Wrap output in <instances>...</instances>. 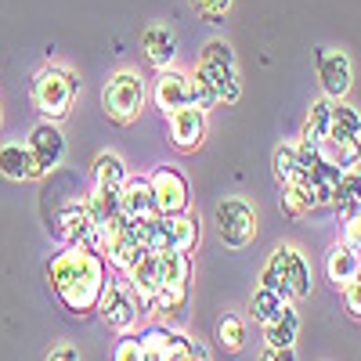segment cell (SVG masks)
I'll return each mask as SVG.
<instances>
[{"mask_svg": "<svg viewBox=\"0 0 361 361\" xmlns=\"http://www.w3.org/2000/svg\"><path fill=\"white\" fill-rule=\"evenodd\" d=\"M192 8L206 18V22H221L231 8V0H192Z\"/></svg>", "mask_w": 361, "mask_h": 361, "instance_id": "836d02e7", "label": "cell"}, {"mask_svg": "<svg viewBox=\"0 0 361 361\" xmlns=\"http://www.w3.org/2000/svg\"><path fill=\"white\" fill-rule=\"evenodd\" d=\"M152 102H156V109L163 116H170L180 105H192V76L173 69V66L159 69L156 80H152Z\"/></svg>", "mask_w": 361, "mask_h": 361, "instance_id": "8fae6325", "label": "cell"}, {"mask_svg": "<svg viewBox=\"0 0 361 361\" xmlns=\"http://www.w3.org/2000/svg\"><path fill=\"white\" fill-rule=\"evenodd\" d=\"M282 209L289 217H304V214H311V195H307V188H304V180H296V177H289V180H282Z\"/></svg>", "mask_w": 361, "mask_h": 361, "instance_id": "4316f807", "label": "cell"}, {"mask_svg": "<svg viewBox=\"0 0 361 361\" xmlns=\"http://www.w3.org/2000/svg\"><path fill=\"white\" fill-rule=\"evenodd\" d=\"M47 282L54 296L62 300V307L69 314H90L98 307V300L109 282V264L102 250L87 243H69L47 267Z\"/></svg>", "mask_w": 361, "mask_h": 361, "instance_id": "6da1fadb", "label": "cell"}, {"mask_svg": "<svg viewBox=\"0 0 361 361\" xmlns=\"http://www.w3.org/2000/svg\"><path fill=\"white\" fill-rule=\"evenodd\" d=\"M94 311L102 314V322L109 329H116V333H130V329L137 325L141 304H137V296H134V289H130L127 279H109Z\"/></svg>", "mask_w": 361, "mask_h": 361, "instance_id": "5b68a950", "label": "cell"}, {"mask_svg": "<svg viewBox=\"0 0 361 361\" xmlns=\"http://www.w3.org/2000/svg\"><path fill=\"white\" fill-rule=\"evenodd\" d=\"M25 148H29V156H33V163H37V173H51L66 159V134L58 130L54 119H44V123H37L33 130H29Z\"/></svg>", "mask_w": 361, "mask_h": 361, "instance_id": "ba28073f", "label": "cell"}, {"mask_svg": "<svg viewBox=\"0 0 361 361\" xmlns=\"http://www.w3.org/2000/svg\"><path fill=\"white\" fill-rule=\"evenodd\" d=\"M141 51H145V58L156 69L173 66V58H177V37H173V29L170 25H148L145 33H141Z\"/></svg>", "mask_w": 361, "mask_h": 361, "instance_id": "2e32d148", "label": "cell"}, {"mask_svg": "<svg viewBox=\"0 0 361 361\" xmlns=\"http://www.w3.org/2000/svg\"><path fill=\"white\" fill-rule=\"evenodd\" d=\"M145 76L137 69H119L109 76L105 90H102V109L105 116L112 119V123H134V119L141 116L145 109Z\"/></svg>", "mask_w": 361, "mask_h": 361, "instance_id": "277c9868", "label": "cell"}, {"mask_svg": "<svg viewBox=\"0 0 361 361\" xmlns=\"http://www.w3.org/2000/svg\"><path fill=\"white\" fill-rule=\"evenodd\" d=\"M123 279L130 282L134 296H137V304L141 311H152V300H156V289H159V275H156V253L152 250H145L137 257V264H130L123 271Z\"/></svg>", "mask_w": 361, "mask_h": 361, "instance_id": "9a60e30c", "label": "cell"}, {"mask_svg": "<svg viewBox=\"0 0 361 361\" xmlns=\"http://www.w3.org/2000/svg\"><path fill=\"white\" fill-rule=\"evenodd\" d=\"M217 231L228 250H246L257 235V214L246 199H224L217 206Z\"/></svg>", "mask_w": 361, "mask_h": 361, "instance_id": "8992f818", "label": "cell"}, {"mask_svg": "<svg viewBox=\"0 0 361 361\" xmlns=\"http://www.w3.org/2000/svg\"><path fill=\"white\" fill-rule=\"evenodd\" d=\"M127 166L123 159H119L116 152H102L94 159V188H123V180H127Z\"/></svg>", "mask_w": 361, "mask_h": 361, "instance_id": "d4e9b609", "label": "cell"}, {"mask_svg": "<svg viewBox=\"0 0 361 361\" xmlns=\"http://www.w3.org/2000/svg\"><path fill=\"white\" fill-rule=\"evenodd\" d=\"M156 275H159V286L188 282L192 279V253H185V250H159L156 253Z\"/></svg>", "mask_w": 361, "mask_h": 361, "instance_id": "7402d4cb", "label": "cell"}, {"mask_svg": "<svg viewBox=\"0 0 361 361\" xmlns=\"http://www.w3.org/2000/svg\"><path fill=\"white\" fill-rule=\"evenodd\" d=\"M325 279L333 282L336 289H343L347 282L357 279V253L343 243H336L333 250L325 253Z\"/></svg>", "mask_w": 361, "mask_h": 361, "instance_id": "d6986e66", "label": "cell"}, {"mask_svg": "<svg viewBox=\"0 0 361 361\" xmlns=\"http://www.w3.org/2000/svg\"><path fill=\"white\" fill-rule=\"evenodd\" d=\"M163 354H166V361H206L202 347L195 340H188L185 333H177V329H166Z\"/></svg>", "mask_w": 361, "mask_h": 361, "instance_id": "484cf974", "label": "cell"}, {"mask_svg": "<svg viewBox=\"0 0 361 361\" xmlns=\"http://www.w3.org/2000/svg\"><path fill=\"white\" fill-rule=\"evenodd\" d=\"M260 361H296V354H293V347H267L264 354H260Z\"/></svg>", "mask_w": 361, "mask_h": 361, "instance_id": "8d00e7d4", "label": "cell"}, {"mask_svg": "<svg viewBox=\"0 0 361 361\" xmlns=\"http://www.w3.org/2000/svg\"><path fill=\"white\" fill-rule=\"evenodd\" d=\"M333 206L340 209V217L354 214V209L361 206V170H357V166H350V170L340 173V185H336V199H333Z\"/></svg>", "mask_w": 361, "mask_h": 361, "instance_id": "cb8c5ba5", "label": "cell"}, {"mask_svg": "<svg viewBox=\"0 0 361 361\" xmlns=\"http://www.w3.org/2000/svg\"><path fill=\"white\" fill-rule=\"evenodd\" d=\"M347 137H361V116L350 105H343V98H333L325 141H347Z\"/></svg>", "mask_w": 361, "mask_h": 361, "instance_id": "44dd1931", "label": "cell"}, {"mask_svg": "<svg viewBox=\"0 0 361 361\" xmlns=\"http://www.w3.org/2000/svg\"><path fill=\"white\" fill-rule=\"evenodd\" d=\"M275 177H279V185L289 177H296V145H279L275 148Z\"/></svg>", "mask_w": 361, "mask_h": 361, "instance_id": "1f68e13d", "label": "cell"}, {"mask_svg": "<svg viewBox=\"0 0 361 361\" xmlns=\"http://www.w3.org/2000/svg\"><path fill=\"white\" fill-rule=\"evenodd\" d=\"M282 304L286 300L275 293V289H267V286H257V293H253V300H250V311H253V318L257 322H271L279 311H282Z\"/></svg>", "mask_w": 361, "mask_h": 361, "instance_id": "f546056e", "label": "cell"}, {"mask_svg": "<svg viewBox=\"0 0 361 361\" xmlns=\"http://www.w3.org/2000/svg\"><path fill=\"white\" fill-rule=\"evenodd\" d=\"M112 361H141V336H130L123 333V340L116 343V354Z\"/></svg>", "mask_w": 361, "mask_h": 361, "instance_id": "e575fe53", "label": "cell"}, {"mask_svg": "<svg viewBox=\"0 0 361 361\" xmlns=\"http://www.w3.org/2000/svg\"><path fill=\"white\" fill-rule=\"evenodd\" d=\"M119 202H123L127 217H141V221L159 217V206H156V195H152V180L141 177V173H130L123 180V188H119Z\"/></svg>", "mask_w": 361, "mask_h": 361, "instance_id": "4fadbf2b", "label": "cell"}, {"mask_svg": "<svg viewBox=\"0 0 361 361\" xmlns=\"http://www.w3.org/2000/svg\"><path fill=\"white\" fill-rule=\"evenodd\" d=\"M314 66H318V80H322V90L325 98H343L350 90V58L336 47H318L314 51Z\"/></svg>", "mask_w": 361, "mask_h": 361, "instance_id": "30bf717a", "label": "cell"}, {"mask_svg": "<svg viewBox=\"0 0 361 361\" xmlns=\"http://www.w3.org/2000/svg\"><path fill=\"white\" fill-rule=\"evenodd\" d=\"M163 343H166V329L163 325L145 329V333H141V361H166Z\"/></svg>", "mask_w": 361, "mask_h": 361, "instance_id": "4dcf8cb0", "label": "cell"}, {"mask_svg": "<svg viewBox=\"0 0 361 361\" xmlns=\"http://www.w3.org/2000/svg\"><path fill=\"white\" fill-rule=\"evenodd\" d=\"M260 286L275 289L282 300H304L311 293V267L304 260V253L293 250V246H279L275 253L267 257L264 264V275H260Z\"/></svg>", "mask_w": 361, "mask_h": 361, "instance_id": "7a4b0ae2", "label": "cell"}, {"mask_svg": "<svg viewBox=\"0 0 361 361\" xmlns=\"http://www.w3.org/2000/svg\"><path fill=\"white\" fill-rule=\"evenodd\" d=\"M199 243V221L192 214H159L152 217V235H148V250H185L192 253Z\"/></svg>", "mask_w": 361, "mask_h": 361, "instance_id": "52a82bcc", "label": "cell"}, {"mask_svg": "<svg viewBox=\"0 0 361 361\" xmlns=\"http://www.w3.org/2000/svg\"><path fill=\"white\" fill-rule=\"evenodd\" d=\"M47 361H80V354H76L73 347H58V350H51Z\"/></svg>", "mask_w": 361, "mask_h": 361, "instance_id": "74e56055", "label": "cell"}, {"mask_svg": "<svg viewBox=\"0 0 361 361\" xmlns=\"http://www.w3.org/2000/svg\"><path fill=\"white\" fill-rule=\"evenodd\" d=\"M152 311L163 314L166 322H180L188 311V282H166L156 289V300H152Z\"/></svg>", "mask_w": 361, "mask_h": 361, "instance_id": "ffe728a7", "label": "cell"}, {"mask_svg": "<svg viewBox=\"0 0 361 361\" xmlns=\"http://www.w3.org/2000/svg\"><path fill=\"white\" fill-rule=\"evenodd\" d=\"M214 336H217L221 350L235 354V350H243V343H246V325L238 322L235 314H221V318H217V329H214Z\"/></svg>", "mask_w": 361, "mask_h": 361, "instance_id": "83f0119b", "label": "cell"}, {"mask_svg": "<svg viewBox=\"0 0 361 361\" xmlns=\"http://www.w3.org/2000/svg\"><path fill=\"white\" fill-rule=\"evenodd\" d=\"M54 235L66 238V243H87V246H94V224H90V214H87L83 199H80V202H69L66 209H58ZM94 250H98V246H94Z\"/></svg>", "mask_w": 361, "mask_h": 361, "instance_id": "5bb4252c", "label": "cell"}, {"mask_svg": "<svg viewBox=\"0 0 361 361\" xmlns=\"http://www.w3.org/2000/svg\"><path fill=\"white\" fill-rule=\"evenodd\" d=\"M318 152L325 163H333L340 170H350L361 163V137H347V141H322Z\"/></svg>", "mask_w": 361, "mask_h": 361, "instance_id": "603a6c76", "label": "cell"}, {"mask_svg": "<svg viewBox=\"0 0 361 361\" xmlns=\"http://www.w3.org/2000/svg\"><path fill=\"white\" fill-rule=\"evenodd\" d=\"M0 173H4L8 180H33V177H40L33 156H29V148L18 145V141H8L4 148H0Z\"/></svg>", "mask_w": 361, "mask_h": 361, "instance_id": "ac0fdd59", "label": "cell"}, {"mask_svg": "<svg viewBox=\"0 0 361 361\" xmlns=\"http://www.w3.org/2000/svg\"><path fill=\"white\" fill-rule=\"evenodd\" d=\"M296 333H300V314H296V304L293 300H286L282 304V311L271 318V322H264V340H267V347H293L296 343Z\"/></svg>", "mask_w": 361, "mask_h": 361, "instance_id": "e0dca14e", "label": "cell"}, {"mask_svg": "<svg viewBox=\"0 0 361 361\" xmlns=\"http://www.w3.org/2000/svg\"><path fill=\"white\" fill-rule=\"evenodd\" d=\"M343 246H350L354 253H361V206L354 214L343 217Z\"/></svg>", "mask_w": 361, "mask_h": 361, "instance_id": "d6a6232c", "label": "cell"}, {"mask_svg": "<svg viewBox=\"0 0 361 361\" xmlns=\"http://www.w3.org/2000/svg\"><path fill=\"white\" fill-rule=\"evenodd\" d=\"M148 180H152V195H156L159 214H188V180L180 170L159 166L148 173Z\"/></svg>", "mask_w": 361, "mask_h": 361, "instance_id": "9c48e42d", "label": "cell"}, {"mask_svg": "<svg viewBox=\"0 0 361 361\" xmlns=\"http://www.w3.org/2000/svg\"><path fill=\"white\" fill-rule=\"evenodd\" d=\"M76 90H80V80L66 69V66H44L37 76H33V105L44 119H66L73 102H76Z\"/></svg>", "mask_w": 361, "mask_h": 361, "instance_id": "3957f363", "label": "cell"}, {"mask_svg": "<svg viewBox=\"0 0 361 361\" xmlns=\"http://www.w3.org/2000/svg\"><path fill=\"white\" fill-rule=\"evenodd\" d=\"M329 109H333V98H322V102H314L311 105V112H307V123H304V141H314V145H322L325 141V130H329Z\"/></svg>", "mask_w": 361, "mask_h": 361, "instance_id": "f1b7e54d", "label": "cell"}, {"mask_svg": "<svg viewBox=\"0 0 361 361\" xmlns=\"http://www.w3.org/2000/svg\"><path fill=\"white\" fill-rule=\"evenodd\" d=\"M343 304H347V311L354 318H361V279H354V282L343 286Z\"/></svg>", "mask_w": 361, "mask_h": 361, "instance_id": "d590c367", "label": "cell"}, {"mask_svg": "<svg viewBox=\"0 0 361 361\" xmlns=\"http://www.w3.org/2000/svg\"><path fill=\"white\" fill-rule=\"evenodd\" d=\"M357 279H361V253H357Z\"/></svg>", "mask_w": 361, "mask_h": 361, "instance_id": "f35d334b", "label": "cell"}, {"mask_svg": "<svg viewBox=\"0 0 361 361\" xmlns=\"http://www.w3.org/2000/svg\"><path fill=\"white\" fill-rule=\"evenodd\" d=\"M166 127H170V141L177 152H195L206 137V112L195 105H180L166 116Z\"/></svg>", "mask_w": 361, "mask_h": 361, "instance_id": "7c38bea8", "label": "cell"}]
</instances>
